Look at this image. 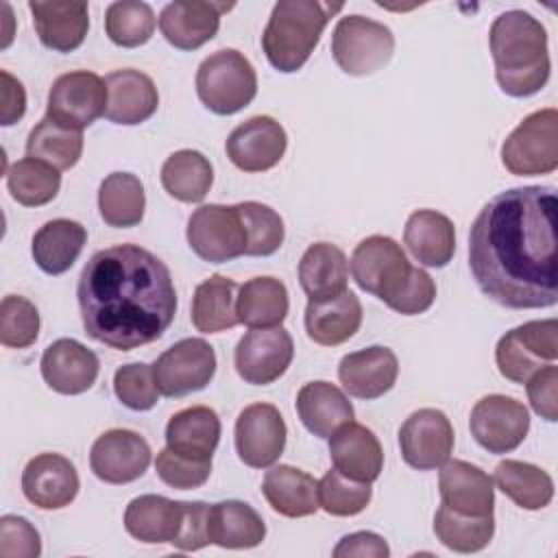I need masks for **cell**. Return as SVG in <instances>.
Returning <instances> with one entry per match:
<instances>
[{
  "label": "cell",
  "mask_w": 558,
  "mask_h": 558,
  "mask_svg": "<svg viewBox=\"0 0 558 558\" xmlns=\"http://www.w3.org/2000/svg\"><path fill=\"white\" fill-rule=\"evenodd\" d=\"M556 190L523 185L495 194L469 231V268L477 288L510 310L558 301Z\"/></svg>",
  "instance_id": "1"
},
{
  "label": "cell",
  "mask_w": 558,
  "mask_h": 558,
  "mask_svg": "<svg viewBox=\"0 0 558 558\" xmlns=\"http://www.w3.org/2000/svg\"><path fill=\"white\" fill-rule=\"evenodd\" d=\"M76 299L85 333L116 351L155 342L177 314L170 268L137 244L96 251L81 270Z\"/></svg>",
  "instance_id": "2"
},
{
  "label": "cell",
  "mask_w": 558,
  "mask_h": 558,
  "mask_svg": "<svg viewBox=\"0 0 558 558\" xmlns=\"http://www.w3.org/2000/svg\"><path fill=\"white\" fill-rule=\"evenodd\" d=\"M349 270L364 292L403 316L427 312L436 299L434 279L423 268H414L401 244L388 235L364 238L351 253Z\"/></svg>",
  "instance_id": "3"
},
{
  "label": "cell",
  "mask_w": 558,
  "mask_h": 558,
  "mask_svg": "<svg viewBox=\"0 0 558 558\" xmlns=\"http://www.w3.org/2000/svg\"><path fill=\"white\" fill-rule=\"evenodd\" d=\"M495 78L504 94L525 98L549 81V50L545 26L527 11L512 9L495 17L488 33Z\"/></svg>",
  "instance_id": "4"
},
{
  "label": "cell",
  "mask_w": 558,
  "mask_h": 558,
  "mask_svg": "<svg viewBox=\"0 0 558 558\" xmlns=\"http://www.w3.org/2000/svg\"><path fill=\"white\" fill-rule=\"evenodd\" d=\"M342 7V2L279 0L262 35L268 63L283 74L301 70L318 46L327 22L340 13Z\"/></svg>",
  "instance_id": "5"
},
{
  "label": "cell",
  "mask_w": 558,
  "mask_h": 558,
  "mask_svg": "<svg viewBox=\"0 0 558 558\" xmlns=\"http://www.w3.org/2000/svg\"><path fill=\"white\" fill-rule=\"evenodd\" d=\"M196 94L201 102L218 116L238 113L248 107L257 94L255 68L240 50H216L205 57L196 70Z\"/></svg>",
  "instance_id": "6"
},
{
  "label": "cell",
  "mask_w": 558,
  "mask_h": 558,
  "mask_svg": "<svg viewBox=\"0 0 558 558\" xmlns=\"http://www.w3.org/2000/svg\"><path fill=\"white\" fill-rule=\"evenodd\" d=\"M501 163L517 177L554 172L558 168V111L547 107L525 116L504 140Z\"/></svg>",
  "instance_id": "7"
},
{
  "label": "cell",
  "mask_w": 558,
  "mask_h": 558,
  "mask_svg": "<svg viewBox=\"0 0 558 558\" xmlns=\"http://www.w3.org/2000/svg\"><path fill=\"white\" fill-rule=\"evenodd\" d=\"M395 52L392 31L364 15H344L331 35V54L349 76H368L381 70Z\"/></svg>",
  "instance_id": "8"
},
{
  "label": "cell",
  "mask_w": 558,
  "mask_h": 558,
  "mask_svg": "<svg viewBox=\"0 0 558 558\" xmlns=\"http://www.w3.org/2000/svg\"><path fill=\"white\" fill-rule=\"evenodd\" d=\"M558 323L556 318L530 320L506 331L495 347V362L508 381L525 384V379L558 357Z\"/></svg>",
  "instance_id": "9"
},
{
  "label": "cell",
  "mask_w": 558,
  "mask_h": 558,
  "mask_svg": "<svg viewBox=\"0 0 558 558\" xmlns=\"http://www.w3.org/2000/svg\"><path fill=\"white\" fill-rule=\"evenodd\" d=\"M190 248L209 264L231 262L246 251V229L235 205H201L187 220Z\"/></svg>",
  "instance_id": "10"
},
{
  "label": "cell",
  "mask_w": 558,
  "mask_h": 558,
  "mask_svg": "<svg viewBox=\"0 0 558 558\" xmlns=\"http://www.w3.org/2000/svg\"><path fill=\"white\" fill-rule=\"evenodd\" d=\"M107 109V85L94 72L74 70L57 76L48 92L46 118L52 122L83 131L94 124Z\"/></svg>",
  "instance_id": "11"
},
{
  "label": "cell",
  "mask_w": 558,
  "mask_h": 558,
  "mask_svg": "<svg viewBox=\"0 0 558 558\" xmlns=\"http://www.w3.org/2000/svg\"><path fill=\"white\" fill-rule=\"evenodd\" d=\"M153 373L163 397H185L214 379L216 351L203 338H183L155 360Z\"/></svg>",
  "instance_id": "12"
},
{
  "label": "cell",
  "mask_w": 558,
  "mask_h": 558,
  "mask_svg": "<svg viewBox=\"0 0 558 558\" xmlns=\"http://www.w3.org/2000/svg\"><path fill=\"white\" fill-rule=\"evenodd\" d=\"M471 436L488 453L514 451L530 432V412L514 397L486 395L469 416Z\"/></svg>",
  "instance_id": "13"
},
{
  "label": "cell",
  "mask_w": 558,
  "mask_h": 558,
  "mask_svg": "<svg viewBox=\"0 0 558 558\" xmlns=\"http://www.w3.org/2000/svg\"><path fill=\"white\" fill-rule=\"evenodd\" d=\"M453 427L445 412L421 408L399 427V449L408 466L416 471L440 469L453 451Z\"/></svg>",
  "instance_id": "14"
},
{
  "label": "cell",
  "mask_w": 558,
  "mask_h": 558,
  "mask_svg": "<svg viewBox=\"0 0 558 558\" xmlns=\"http://www.w3.org/2000/svg\"><path fill=\"white\" fill-rule=\"evenodd\" d=\"M294 357L292 336L279 327L246 331L233 353L238 375L253 386H266L277 381Z\"/></svg>",
  "instance_id": "15"
},
{
  "label": "cell",
  "mask_w": 558,
  "mask_h": 558,
  "mask_svg": "<svg viewBox=\"0 0 558 558\" xmlns=\"http://www.w3.org/2000/svg\"><path fill=\"white\" fill-rule=\"evenodd\" d=\"M288 427L272 403L246 405L235 418V451L251 469L272 466L286 449Z\"/></svg>",
  "instance_id": "16"
},
{
  "label": "cell",
  "mask_w": 558,
  "mask_h": 558,
  "mask_svg": "<svg viewBox=\"0 0 558 558\" xmlns=\"http://www.w3.org/2000/svg\"><path fill=\"white\" fill-rule=\"evenodd\" d=\"M150 464V447L133 429L116 427L100 434L89 451L92 473L107 484L140 480Z\"/></svg>",
  "instance_id": "17"
},
{
  "label": "cell",
  "mask_w": 558,
  "mask_h": 558,
  "mask_svg": "<svg viewBox=\"0 0 558 558\" xmlns=\"http://www.w3.org/2000/svg\"><path fill=\"white\" fill-rule=\"evenodd\" d=\"M286 129L270 116L248 118L238 124L225 142L229 161L242 172H266L275 168L286 155Z\"/></svg>",
  "instance_id": "18"
},
{
  "label": "cell",
  "mask_w": 558,
  "mask_h": 558,
  "mask_svg": "<svg viewBox=\"0 0 558 558\" xmlns=\"http://www.w3.org/2000/svg\"><path fill=\"white\" fill-rule=\"evenodd\" d=\"M81 488L76 466L61 453H39L22 471L24 497L41 510L70 506Z\"/></svg>",
  "instance_id": "19"
},
{
  "label": "cell",
  "mask_w": 558,
  "mask_h": 558,
  "mask_svg": "<svg viewBox=\"0 0 558 558\" xmlns=\"http://www.w3.org/2000/svg\"><path fill=\"white\" fill-rule=\"evenodd\" d=\"M233 4L209 0H177L161 9L159 31L163 39L179 50H196L216 37L222 13Z\"/></svg>",
  "instance_id": "20"
},
{
  "label": "cell",
  "mask_w": 558,
  "mask_h": 558,
  "mask_svg": "<svg viewBox=\"0 0 558 558\" xmlns=\"http://www.w3.org/2000/svg\"><path fill=\"white\" fill-rule=\"evenodd\" d=\"M41 377L59 395L87 392L100 373L98 355L74 338H59L41 353Z\"/></svg>",
  "instance_id": "21"
},
{
  "label": "cell",
  "mask_w": 558,
  "mask_h": 558,
  "mask_svg": "<svg viewBox=\"0 0 558 558\" xmlns=\"http://www.w3.org/2000/svg\"><path fill=\"white\" fill-rule=\"evenodd\" d=\"M399 375V360L392 349L373 344L347 353L338 364V379L342 388L355 399H379L386 395Z\"/></svg>",
  "instance_id": "22"
},
{
  "label": "cell",
  "mask_w": 558,
  "mask_h": 558,
  "mask_svg": "<svg viewBox=\"0 0 558 558\" xmlns=\"http://www.w3.org/2000/svg\"><path fill=\"white\" fill-rule=\"evenodd\" d=\"M107 109L105 118L113 124L135 126L153 118L159 107V94L153 78L140 70L124 68L105 76Z\"/></svg>",
  "instance_id": "23"
},
{
  "label": "cell",
  "mask_w": 558,
  "mask_h": 558,
  "mask_svg": "<svg viewBox=\"0 0 558 558\" xmlns=\"http://www.w3.org/2000/svg\"><path fill=\"white\" fill-rule=\"evenodd\" d=\"M438 490L442 504L456 512L473 517L493 514V477L466 460H447L440 466Z\"/></svg>",
  "instance_id": "24"
},
{
  "label": "cell",
  "mask_w": 558,
  "mask_h": 558,
  "mask_svg": "<svg viewBox=\"0 0 558 558\" xmlns=\"http://www.w3.org/2000/svg\"><path fill=\"white\" fill-rule=\"evenodd\" d=\"M329 458L333 469L357 482H375L384 469L379 438L362 423L349 421L329 436Z\"/></svg>",
  "instance_id": "25"
},
{
  "label": "cell",
  "mask_w": 558,
  "mask_h": 558,
  "mask_svg": "<svg viewBox=\"0 0 558 558\" xmlns=\"http://www.w3.org/2000/svg\"><path fill=\"white\" fill-rule=\"evenodd\" d=\"M33 26L39 41L54 52L76 50L89 31L87 2L68 0H31Z\"/></svg>",
  "instance_id": "26"
},
{
  "label": "cell",
  "mask_w": 558,
  "mask_h": 558,
  "mask_svg": "<svg viewBox=\"0 0 558 558\" xmlns=\"http://www.w3.org/2000/svg\"><path fill=\"white\" fill-rule=\"evenodd\" d=\"M403 244L418 264L442 268L456 253V227L436 209H416L405 222Z\"/></svg>",
  "instance_id": "27"
},
{
  "label": "cell",
  "mask_w": 558,
  "mask_h": 558,
  "mask_svg": "<svg viewBox=\"0 0 558 558\" xmlns=\"http://www.w3.org/2000/svg\"><path fill=\"white\" fill-rule=\"evenodd\" d=\"M362 325V303L351 292L325 301H307L305 331L307 338L320 347H338L355 336Z\"/></svg>",
  "instance_id": "28"
},
{
  "label": "cell",
  "mask_w": 558,
  "mask_h": 558,
  "mask_svg": "<svg viewBox=\"0 0 558 558\" xmlns=\"http://www.w3.org/2000/svg\"><path fill=\"white\" fill-rule=\"evenodd\" d=\"M185 519V501L140 495L124 510V527L140 543H172Z\"/></svg>",
  "instance_id": "29"
},
{
  "label": "cell",
  "mask_w": 558,
  "mask_h": 558,
  "mask_svg": "<svg viewBox=\"0 0 558 558\" xmlns=\"http://www.w3.org/2000/svg\"><path fill=\"white\" fill-rule=\"evenodd\" d=\"M262 493L268 506L288 519L310 517L320 508L318 482L292 464L270 466L262 480Z\"/></svg>",
  "instance_id": "30"
},
{
  "label": "cell",
  "mask_w": 558,
  "mask_h": 558,
  "mask_svg": "<svg viewBox=\"0 0 558 558\" xmlns=\"http://www.w3.org/2000/svg\"><path fill=\"white\" fill-rule=\"evenodd\" d=\"M296 414L305 429L318 438H329L338 427L353 421V405L347 395L329 381H307L296 395Z\"/></svg>",
  "instance_id": "31"
},
{
  "label": "cell",
  "mask_w": 558,
  "mask_h": 558,
  "mask_svg": "<svg viewBox=\"0 0 558 558\" xmlns=\"http://www.w3.org/2000/svg\"><path fill=\"white\" fill-rule=\"evenodd\" d=\"M220 440V418L209 405H192L170 416L166 447L196 460H211Z\"/></svg>",
  "instance_id": "32"
},
{
  "label": "cell",
  "mask_w": 558,
  "mask_h": 558,
  "mask_svg": "<svg viewBox=\"0 0 558 558\" xmlns=\"http://www.w3.org/2000/svg\"><path fill=\"white\" fill-rule=\"evenodd\" d=\"M349 281L347 255L329 242L305 248L299 262V283L310 301H325L342 294Z\"/></svg>",
  "instance_id": "33"
},
{
  "label": "cell",
  "mask_w": 558,
  "mask_h": 558,
  "mask_svg": "<svg viewBox=\"0 0 558 558\" xmlns=\"http://www.w3.org/2000/svg\"><path fill=\"white\" fill-rule=\"evenodd\" d=\"M85 242L87 231L81 222L70 218H54L41 225L33 235L31 253L35 264L46 275H63L74 266Z\"/></svg>",
  "instance_id": "34"
},
{
  "label": "cell",
  "mask_w": 558,
  "mask_h": 558,
  "mask_svg": "<svg viewBox=\"0 0 558 558\" xmlns=\"http://www.w3.org/2000/svg\"><path fill=\"white\" fill-rule=\"evenodd\" d=\"M290 310L288 288L277 277H253L238 288L235 314L251 329L279 327Z\"/></svg>",
  "instance_id": "35"
},
{
  "label": "cell",
  "mask_w": 558,
  "mask_h": 558,
  "mask_svg": "<svg viewBox=\"0 0 558 558\" xmlns=\"http://www.w3.org/2000/svg\"><path fill=\"white\" fill-rule=\"evenodd\" d=\"M266 536V523L259 512L240 499H227L209 506V538L225 549H251Z\"/></svg>",
  "instance_id": "36"
},
{
  "label": "cell",
  "mask_w": 558,
  "mask_h": 558,
  "mask_svg": "<svg viewBox=\"0 0 558 558\" xmlns=\"http://www.w3.org/2000/svg\"><path fill=\"white\" fill-rule=\"evenodd\" d=\"M235 290L238 283L225 275H211L201 281L192 296L190 318L201 333H220L235 327Z\"/></svg>",
  "instance_id": "37"
},
{
  "label": "cell",
  "mask_w": 558,
  "mask_h": 558,
  "mask_svg": "<svg viewBox=\"0 0 558 558\" xmlns=\"http://www.w3.org/2000/svg\"><path fill=\"white\" fill-rule=\"evenodd\" d=\"M146 194L142 181L131 172H111L98 187V211L105 225L129 229L142 222Z\"/></svg>",
  "instance_id": "38"
},
{
  "label": "cell",
  "mask_w": 558,
  "mask_h": 558,
  "mask_svg": "<svg viewBox=\"0 0 558 558\" xmlns=\"http://www.w3.org/2000/svg\"><path fill=\"white\" fill-rule=\"evenodd\" d=\"M497 488L523 510H543L554 499V480L547 471L523 460H504L495 466Z\"/></svg>",
  "instance_id": "39"
},
{
  "label": "cell",
  "mask_w": 558,
  "mask_h": 558,
  "mask_svg": "<svg viewBox=\"0 0 558 558\" xmlns=\"http://www.w3.org/2000/svg\"><path fill=\"white\" fill-rule=\"evenodd\" d=\"M214 183L209 159L192 148L172 153L161 166L163 190L181 203H201Z\"/></svg>",
  "instance_id": "40"
},
{
  "label": "cell",
  "mask_w": 558,
  "mask_h": 558,
  "mask_svg": "<svg viewBox=\"0 0 558 558\" xmlns=\"http://www.w3.org/2000/svg\"><path fill=\"white\" fill-rule=\"evenodd\" d=\"M83 155V133L74 129H65L50 118L39 120L26 140V157L46 161L48 166L61 170H70L78 163Z\"/></svg>",
  "instance_id": "41"
},
{
  "label": "cell",
  "mask_w": 558,
  "mask_h": 558,
  "mask_svg": "<svg viewBox=\"0 0 558 558\" xmlns=\"http://www.w3.org/2000/svg\"><path fill=\"white\" fill-rule=\"evenodd\" d=\"M434 534L447 549L458 554H473L490 543L495 534V517L462 514L440 504L434 514Z\"/></svg>",
  "instance_id": "42"
},
{
  "label": "cell",
  "mask_w": 558,
  "mask_h": 558,
  "mask_svg": "<svg viewBox=\"0 0 558 558\" xmlns=\"http://www.w3.org/2000/svg\"><path fill=\"white\" fill-rule=\"evenodd\" d=\"M4 174L13 201L24 207H39L50 203L61 187L59 170L33 157L17 159Z\"/></svg>",
  "instance_id": "43"
},
{
  "label": "cell",
  "mask_w": 558,
  "mask_h": 558,
  "mask_svg": "<svg viewBox=\"0 0 558 558\" xmlns=\"http://www.w3.org/2000/svg\"><path fill=\"white\" fill-rule=\"evenodd\" d=\"M155 13L150 4L140 0H118L105 11V33L122 48L144 46L155 33Z\"/></svg>",
  "instance_id": "44"
},
{
  "label": "cell",
  "mask_w": 558,
  "mask_h": 558,
  "mask_svg": "<svg viewBox=\"0 0 558 558\" xmlns=\"http://www.w3.org/2000/svg\"><path fill=\"white\" fill-rule=\"evenodd\" d=\"M235 207H238L244 229H246L244 255L266 257V255L277 253L286 238L281 216L272 207L257 203V201H244V203H238Z\"/></svg>",
  "instance_id": "45"
},
{
  "label": "cell",
  "mask_w": 558,
  "mask_h": 558,
  "mask_svg": "<svg viewBox=\"0 0 558 558\" xmlns=\"http://www.w3.org/2000/svg\"><path fill=\"white\" fill-rule=\"evenodd\" d=\"M373 497L368 482L342 475L338 469L327 471L318 482V504L331 517H355Z\"/></svg>",
  "instance_id": "46"
},
{
  "label": "cell",
  "mask_w": 558,
  "mask_h": 558,
  "mask_svg": "<svg viewBox=\"0 0 558 558\" xmlns=\"http://www.w3.org/2000/svg\"><path fill=\"white\" fill-rule=\"evenodd\" d=\"M39 312L20 294H7L0 303V342L9 349H26L39 336Z\"/></svg>",
  "instance_id": "47"
},
{
  "label": "cell",
  "mask_w": 558,
  "mask_h": 558,
  "mask_svg": "<svg viewBox=\"0 0 558 558\" xmlns=\"http://www.w3.org/2000/svg\"><path fill=\"white\" fill-rule=\"evenodd\" d=\"M113 392L122 405L135 412L150 410L161 395L155 381L153 366L144 362L120 366L113 373Z\"/></svg>",
  "instance_id": "48"
},
{
  "label": "cell",
  "mask_w": 558,
  "mask_h": 558,
  "mask_svg": "<svg viewBox=\"0 0 558 558\" xmlns=\"http://www.w3.org/2000/svg\"><path fill=\"white\" fill-rule=\"evenodd\" d=\"M155 471L163 484L179 490L201 488L211 473V460H196L172 449H161L155 460Z\"/></svg>",
  "instance_id": "49"
},
{
  "label": "cell",
  "mask_w": 558,
  "mask_h": 558,
  "mask_svg": "<svg viewBox=\"0 0 558 558\" xmlns=\"http://www.w3.org/2000/svg\"><path fill=\"white\" fill-rule=\"evenodd\" d=\"M41 554L39 532L28 519L4 514L0 519V556L2 558H37Z\"/></svg>",
  "instance_id": "50"
},
{
  "label": "cell",
  "mask_w": 558,
  "mask_h": 558,
  "mask_svg": "<svg viewBox=\"0 0 558 558\" xmlns=\"http://www.w3.org/2000/svg\"><path fill=\"white\" fill-rule=\"evenodd\" d=\"M525 392L532 410L554 423L558 418V366L554 362L541 366L525 379Z\"/></svg>",
  "instance_id": "51"
},
{
  "label": "cell",
  "mask_w": 558,
  "mask_h": 558,
  "mask_svg": "<svg viewBox=\"0 0 558 558\" xmlns=\"http://www.w3.org/2000/svg\"><path fill=\"white\" fill-rule=\"evenodd\" d=\"M209 504L185 501V519L172 545L181 551H196L209 545Z\"/></svg>",
  "instance_id": "52"
},
{
  "label": "cell",
  "mask_w": 558,
  "mask_h": 558,
  "mask_svg": "<svg viewBox=\"0 0 558 558\" xmlns=\"http://www.w3.org/2000/svg\"><path fill=\"white\" fill-rule=\"evenodd\" d=\"M333 558H388L390 547L388 543L375 534V532H353L340 538V543L333 547Z\"/></svg>",
  "instance_id": "53"
},
{
  "label": "cell",
  "mask_w": 558,
  "mask_h": 558,
  "mask_svg": "<svg viewBox=\"0 0 558 558\" xmlns=\"http://www.w3.org/2000/svg\"><path fill=\"white\" fill-rule=\"evenodd\" d=\"M0 78H2L0 124L2 126H11L26 111V92H24V85L15 76H11L7 70H0Z\"/></svg>",
  "instance_id": "54"
}]
</instances>
